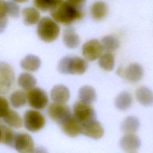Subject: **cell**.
Wrapping results in <instances>:
<instances>
[{
	"mask_svg": "<svg viewBox=\"0 0 153 153\" xmlns=\"http://www.w3.org/2000/svg\"><path fill=\"white\" fill-rule=\"evenodd\" d=\"M53 19L57 23L69 25L80 19L82 16L81 9L72 5L66 1L62 2L59 5L50 10Z\"/></svg>",
	"mask_w": 153,
	"mask_h": 153,
	"instance_id": "6da1fadb",
	"label": "cell"
},
{
	"mask_svg": "<svg viewBox=\"0 0 153 153\" xmlns=\"http://www.w3.org/2000/svg\"><path fill=\"white\" fill-rule=\"evenodd\" d=\"M88 63L84 59L78 56H66L59 62L58 71L63 74L81 75L85 73Z\"/></svg>",
	"mask_w": 153,
	"mask_h": 153,
	"instance_id": "7a4b0ae2",
	"label": "cell"
},
{
	"mask_svg": "<svg viewBox=\"0 0 153 153\" xmlns=\"http://www.w3.org/2000/svg\"><path fill=\"white\" fill-rule=\"evenodd\" d=\"M60 30V27L56 21L50 17H44L38 23L36 33L41 40L49 43L58 38Z\"/></svg>",
	"mask_w": 153,
	"mask_h": 153,
	"instance_id": "3957f363",
	"label": "cell"
},
{
	"mask_svg": "<svg viewBox=\"0 0 153 153\" xmlns=\"http://www.w3.org/2000/svg\"><path fill=\"white\" fill-rule=\"evenodd\" d=\"M23 123L25 128L28 131L36 132L44 127L45 119L39 112L29 109L25 113Z\"/></svg>",
	"mask_w": 153,
	"mask_h": 153,
	"instance_id": "277c9868",
	"label": "cell"
},
{
	"mask_svg": "<svg viewBox=\"0 0 153 153\" xmlns=\"http://www.w3.org/2000/svg\"><path fill=\"white\" fill-rule=\"evenodd\" d=\"M74 116L81 124H84L96 120V113L90 104L79 101L73 107Z\"/></svg>",
	"mask_w": 153,
	"mask_h": 153,
	"instance_id": "5b68a950",
	"label": "cell"
},
{
	"mask_svg": "<svg viewBox=\"0 0 153 153\" xmlns=\"http://www.w3.org/2000/svg\"><path fill=\"white\" fill-rule=\"evenodd\" d=\"M48 114L50 118L60 125L72 115L69 107L65 103H53L48 108Z\"/></svg>",
	"mask_w": 153,
	"mask_h": 153,
	"instance_id": "8992f818",
	"label": "cell"
},
{
	"mask_svg": "<svg viewBox=\"0 0 153 153\" xmlns=\"http://www.w3.org/2000/svg\"><path fill=\"white\" fill-rule=\"evenodd\" d=\"M15 75L13 68L6 62L0 63V93L7 94L14 82Z\"/></svg>",
	"mask_w": 153,
	"mask_h": 153,
	"instance_id": "52a82bcc",
	"label": "cell"
},
{
	"mask_svg": "<svg viewBox=\"0 0 153 153\" xmlns=\"http://www.w3.org/2000/svg\"><path fill=\"white\" fill-rule=\"evenodd\" d=\"M26 95L29 105L34 109H44L48 104V95L44 90L40 88L34 87L29 90Z\"/></svg>",
	"mask_w": 153,
	"mask_h": 153,
	"instance_id": "ba28073f",
	"label": "cell"
},
{
	"mask_svg": "<svg viewBox=\"0 0 153 153\" xmlns=\"http://www.w3.org/2000/svg\"><path fill=\"white\" fill-rule=\"evenodd\" d=\"M103 50L102 43L96 39H92L85 42L82 46V54L85 59L94 61L99 58Z\"/></svg>",
	"mask_w": 153,
	"mask_h": 153,
	"instance_id": "9c48e42d",
	"label": "cell"
},
{
	"mask_svg": "<svg viewBox=\"0 0 153 153\" xmlns=\"http://www.w3.org/2000/svg\"><path fill=\"white\" fill-rule=\"evenodd\" d=\"M13 147L19 153H30L34 149V142L27 133H16Z\"/></svg>",
	"mask_w": 153,
	"mask_h": 153,
	"instance_id": "30bf717a",
	"label": "cell"
},
{
	"mask_svg": "<svg viewBox=\"0 0 153 153\" xmlns=\"http://www.w3.org/2000/svg\"><path fill=\"white\" fill-rule=\"evenodd\" d=\"M118 74L123 75L127 80L131 82L140 81L143 75V68L138 63H131L124 70L119 69Z\"/></svg>",
	"mask_w": 153,
	"mask_h": 153,
	"instance_id": "8fae6325",
	"label": "cell"
},
{
	"mask_svg": "<svg viewBox=\"0 0 153 153\" xmlns=\"http://www.w3.org/2000/svg\"><path fill=\"white\" fill-rule=\"evenodd\" d=\"M81 134L94 139H98L103 136L104 129L101 124L94 120L82 124Z\"/></svg>",
	"mask_w": 153,
	"mask_h": 153,
	"instance_id": "7c38bea8",
	"label": "cell"
},
{
	"mask_svg": "<svg viewBox=\"0 0 153 153\" xmlns=\"http://www.w3.org/2000/svg\"><path fill=\"white\" fill-rule=\"evenodd\" d=\"M62 131L71 137H75L81 133L82 124L72 115L60 125Z\"/></svg>",
	"mask_w": 153,
	"mask_h": 153,
	"instance_id": "4fadbf2b",
	"label": "cell"
},
{
	"mask_svg": "<svg viewBox=\"0 0 153 153\" xmlns=\"http://www.w3.org/2000/svg\"><path fill=\"white\" fill-rule=\"evenodd\" d=\"M140 140L134 134H126L120 140V146L125 151L133 152L140 146Z\"/></svg>",
	"mask_w": 153,
	"mask_h": 153,
	"instance_id": "5bb4252c",
	"label": "cell"
},
{
	"mask_svg": "<svg viewBox=\"0 0 153 153\" xmlns=\"http://www.w3.org/2000/svg\"><path fill=\"white\" fill-rule=\"evenodd\" d=\"M51 99L56 103H65L69 99L70 92L68 87L63 85H56L51 90Z\"/></svg>",
	"mask_w": 153,
	"mask_h": 153,
	"instance_id": "9a60e30c",
	"label": "cell"
},
{
	"mask_svg": "<svg viewBox=\"0 0 153 153\" xmlns=\"http://www.w3.org/2000/svg\"><path fill=\"white\" fill-rule=\"evenodd\" d=\"M63 41L69 48H75L80 43L78 35L73 27H67L63 32Z\"/></svg>",
	"mask_w": 153,
	"mask_h": 153,
	"instance_id": "2e32d148",
	"label": "cell"
},
{
	"mask_svg": "<svg viewBox=\"0 0 153 153\" xmlns=\"http://www.w3.org/2000/svg\"><path fill=\"white\" fill-rule=\"evenodd\" d=\"M108 12V7L106 4L102 1L94 2L90 7V14L92 18L96 20H100L104 19Z\"/></svg>",
	"mask_w": 153,
	"mask_h": 153,
	"instance_id": "e0dca14e",
	"label": "cell"
},
{
	"mask_svg": "<svg viewBox=\"0 0 153 153\" xmlns=\"http://www.w3.org/2000/svg\"><path fill=\"white\" fill-rule=\"evenodd\" d=\"M136 97L137 101L143 106L153 105V93L148 87L142 86L138 88L136 91Z\"/></svg>",
	"mask_w": 153,
	"mask_h": 153,
	"instance_id": "ac0fdd59",
	"label": "cell"
},
{
	"mask_svg": "<svg viewBox=\"0 0 153 153\" xmlns=\"http://www.w3.org/2000/svg\"><path fill=\"white\" fill-rule=\"evenodd\" d=\"M41 61L40 59L33 54H29L25 57L20 62L21 68L29 72H35L41 66Z\"/></svg>",
	"mask_w": 153,
	"mask_h": 153,
	"instance_id": "d6986e66",
	"label": "cell"
},
{
	"mask_svg": "<svg viewBox=\"0 0 153 153\" xmlns=\"http://www.w3.org/2000/svg\"><path fill=\"white\" fill-rule=\"evenodd\" d=\"M23 20L25 25L31 26L39 21L40 14L39 11L33 7H26L22 11Z\"/></svg>",
	"mask_w": 153,
	"mask_h": 153,
	"instance_id": "ffe728a7",
	"label": "cell"
},
{
	"mask_svg": "<svg viewBox=\"0 0 153 153\" xmlns=\"http://www.w3.org/2000/svg\"><path fill=\"white\" fill-rule=\"evenodd\" d=\"M78 97L80 101L91 104L96 99V93L93 87L84 85L79 88Z\"/></svg>",
	"mask_w": 153,
	"mask_h": 153,
	"instance_id": "44dd1931",
	"label": "cell"
},
{
	"mask_svg": "<svg viewBox=\"0 0 153 153\" xmlns=\"http://www.w3.org/2000/svg\"><path fill=\"white\" fill-rule=\"evenodd\" d=\"M0 10L4 11L7 16L13 18H17L20 14V7L14 1L1 0Z\"/></svg>",
	"mask_w": 153,
	"mask_h": 153,
	"instance_id": "7402d4cb",
	"label": "cell"
},
{
	"mask_svg": "<svg viewBox=\"0 0 153 153\" xmlns=\"http://www.w3.org/2000/svg\"><path fill=\"white\" fill-rule=\"evenodd\" d=\"M139 127L138 119L133 116L126 117L121 124V130L126 134H134Z\"/></svg>",
	"mask_w": 153,
	"mask_h": 153,
	"instance_id": "603a6c76",
	"label": "cell"
},
{
	"mask_svg": "<svg viewBox=\"0 0 153 153\" xmlns=\"http://www.w3.org/2000/svg\"><path fill=\"white\" fill-rule=\"evenodd\" d=\"M1 119L9 126L16 128L21 127L23 125V120L20 115L17 112L10 109Z\"/></svg>",
	"mask_w": 153,
	"mask_h": 153,
	"instance_id": "cb8c5ba5",
	"label": "cell"
},
{
	"mask_svg": "<svg viewBox=\"0 0 153 153\" xmlns=\"http://www.w3.org/2000/svg\"><path fill=\"white\" fill-rule=\"evenodd\" d=\"M131 103V95L127 91H123L120 93L115 100V105L116 108L121 111L130 108Z\"/></svg>",
	"mask_w": 153,
	"mask_h": 153,
	"instance_id": "d4e9b609",
	"label": "cell"
},
{
	"mask_svg": "<svg viewBox=\"0 0 153 153\" xmlns=\"http://www.w3.org/2000/svg\"><path fill=\"white\" fill-rule=\"evenodd\" d=\"M18 85L25 90H30L35 87L36 79L32 74L27 72L22 73L17 79Z\"/></svg>",
	"mask_w": 153,
	"mask_h": 153,
	"instance_id": "484cf974",
	"label": "cell"
},
{
	"mask_svg": "<svg viewBox=\"0 0 153 153\" xmlns=\"http://www.w3.org/2000/svg\"><path fill=\"white\" fill-rule=\"evenodd\" d=\"M0 128L1 143L11 147H13L16 133H14L13 131L7 126L2 124L0 126Z\"/></svg>",
	"mask_w": 153,
	"mask_h": 153,
	"instance_id": "4316f807",
	"label": "cell"
},
{
	"mask_svg": "<svg viewBox=\"0 0 153 153\" xmlns=\"http://www.w3.org/2000/svg\"><path fill=\"white\" fill-rule=\"evenodd\" d=\"M99 59L98 63L102 69L106 71H111L114 69L115 59L114 55L111 52H106L102 54Z\"/></svg>",
	"mask_w": 153,
	"mask_h": 153,
	"instance_id": "83f0119b",
	"label": "cell"
},
{
	"mask_svg": "<svg viewBox=\"0 0 153 153\" xmlns=\"http://www.w3.org/2000/svg\"><path fill=\"white\" fill-rule=\"evenodd\" d=\"M103 50L107 52H112L119 48L120 41L112 35H106L104 36L101 41Z\"/></svg>",
	"mask_w": 153,
	"mask_h": 153,
	"instance_id": "f1b7e54d",
	"label": "cell"
},
{
	"mask_svg": "<svg viewBox=\"0 0 153 153\" xmlns=\"http://www.w3.org/2000/svg\"><path fill=\"white\" fill-rule=\"evenodd\" d=\"M27 100L26 94L22 90H17L13 92L10 96V102L15 108H19L25 105Z\"/></svg>",
	"mask_w": 153,
	"mask_h": 153,
	"instance_id": "f546056e",
	"label": "cell"
},
{
	"mask_svg": "<svg viewBox=\"0 0 153 153\" xmlns=\"http://www.w3.org/2000/svg\"><path fill=\"white\" fill-rule=\"evenodd\" d=\"M62 2H63V0H33L35 7L42 11H50Z\"/></svg>",
	"mask_w": 153,
	"mask_h": 153,
	"instance_id": "4dcf8cb0",
	"label": "cell"
},
{
	"mask_svg": "<svg viewBox=\"0 0 153 153\" xmlns=\"http://www.w3.org/2000/svg\"><path fill=\"white\" fill-rule=\"evenodd\" d=\"M9 106H8V102L7 100L2 97H0V116L2 118L4 117L6 114L9 111Z\"/></svg>",
	"mask_w": 153,
	"mask_h": 153,
	"instance_id": "1f68e13d",
	"label": "cell"
},
{
	"mask_svg": "<svg viewBox=\"0 0 153 153\" xmlns=\"http://www.w3.org/2000/svg\"><path fill=\"white\" fill-rule=\"evenodd\" d=\"M67 2H69L72 5L81 9L82 7L84 5L86 0H66Z\"/></svg>",
	"mask_w": 153,
	"mask_h": 153,
	"instance_id": "d6a6232c",
	"label": "cell"
},
{
	"mask_svg": "<svg viewBox=\"0 0 153 153\" xmlns=\"http://www.w3.org/2000/svg\"><path fill=\"white\" fill-rule=\"evenodd\" d=\"M30 153H48L47 149L42 146H39L34 148Z\"/></svg>",
	"mask_w": 153,
	"mask_h": 153,
	"instance_id": "836d02e7",
	"label": "cell"
},
{
	"mask_svg": "<svg viewBox=\"0 0 153 153\" xmlns=\"http://www.w3.org/2000/svg\"><path fill=\"white\" fill-rule=\"evenodd\" d=\"M28 0H13V1L15 2H19V3H23L27 2Z\"/></svg>",
	"mask_w": 153,
	"mask_h": 153,
	"instance_id": "e575fe53",
	"label": "cell"
},
{
	"mask_svg": "<svg viewBox=\"0 0 153 153\" xmlns=\"http://www.w3.org/2000/svg\"><path fill=\"white\" fill-rule=\"evenodd\" d=\"M131 153H134V152H131Z\"/></svg>",
	"mask_w": 153,
	"mask_h": 153,
	"instance_id": "d590c367",
	"label": "cell"
}]
</instances>
